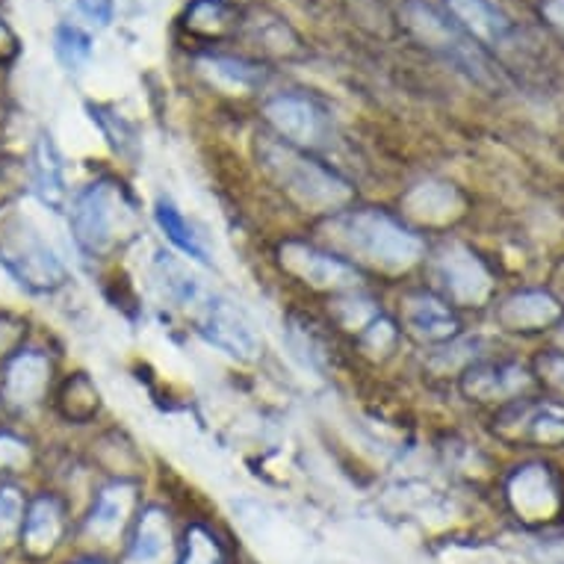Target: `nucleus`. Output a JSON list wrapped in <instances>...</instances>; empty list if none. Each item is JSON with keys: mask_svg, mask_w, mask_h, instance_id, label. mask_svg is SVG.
<instances>
[{"mask_svg": "<svg viewBox=\"0 0 564 564\" xmlns=\"http://www.w3.org/2000/svg\"><path fill=\"white\" fill-rule=\"evenodd\" d=\"M260 158L272 181L307 210H323V214L340 210L355 195L351 186L334 175L332 169L319 166L305 151L293 149L288 142L281 145L278 139H269L260 145Z\"/></svg>", "mask_w": 564, "mask_h": 564, "instance_id": "nucleus-1", "label": "nucleus"}, {"mask_svg": "<svg viewBox=\"0 0 564 564\" xmlns=\"http://www.w3.org/2000/svg\"><path fill=\"white\" fill-rule=\"evenodd\" d=\"M340 242L351 254L372 263L379 269H408L423 254V240L405 225L397 223L393 216L379 210H358L349 214L337 228Z\"/></svg>", "mask_w": 564, "mask_h": 564, "instance_id": "nucleus-2", "label": "nucleus"}, {"mask_svg": "<svg viewBox=\"0 0 564 564\" xmlns=\"http://www.w3.org/2000/svg\"><path fill=\"white\" fill-rule=\"evenodd\" d=\"M0 267L33 293H54L65 281V267L42 231L19 214L0 225Z\"/></svg>", "mask_w": 564, "mask_h": 564, "instance_id": "nucleus-3", "label": "nucleus"}, {"mask_svg": "<svg viewBox=\"0 0 564 564\" xmlns=\"http://www.w3.org/2000/svg\"><path fill=\"white\" fill-rule=\"evenodd\" d=\"M130 223H133V204L124 186L110 177L86 186L72 207V234L77 246L89 254L110 251L121 234L128 231Z\"/></svg>", "mask_w": 564, "mask_h": 564, "instance_id": "nucleus-4", "label": "nucleus"}, {"mask_svg": "<svg viewBox=\"0 0 564 564\" xmlns=\"http://www.w3.org/2000/svg\"><path fill=\"white\" fill-rule=\"evenodd\" d=\"M195 307H198V334L223 355L249 364L263 351L258 328L234 302L223 296H202Z\"/></svg>", "mask_w": 564, "mask_h": 564, "instance_id": "nucleus-5", "label": "nucleus"}, {"mask_svg": "<svg viewBox=\"0 0 564 564\" xmlns=\"http://www.w3.org/2000/svg\"><path fill=\"white\" fill-rule=\"evenodd\" d=\"M402 12H405V24L420 42H426L429 47H435L444 56H449L453 63L464 65L467 72H476V77H485L488 65H485L479 51L473 47V39L458 24L446 19V15H441L432 3H426V0H408Z\"/></svg>", "mask_w": 564, "mask_h": 564, "instance_id": "nucleus-6", "label": "nucleus"}, {"mask_svg": "<svg viewBox=\"0 0 564 564\" xmlns=\"http://www.w3.org/2000/svg\"><path fill=\"white\" fill-rule=\"evenodd\" d=\"M435 278L455 305H481L494 290L488 267L462 242H449L437 251Z\"/></svg>", "mask_w": 564, "mask_h": 564, "instance_id": "nucleus-7", "label": "nucleus"}, {"mask_svg": "<svg viewBox=\"0 0 564 564\" xmlns=\"http://www.w3.org/2000/svg\"><path fill=\"white\" fill-rule=\"evenodd\" d=\"M281 263L290 275H296L299 281H305L316 290H349L358 284V269L351 263L325 254L314 246H305V242H284Z\"/></svg>", "mask_w": 564, "mask_h": 564, "instance_id": "nucleus-8", "label": "nucleus"}, {"mask_svg": "<svg viewBox=\"0 0 564 564\" xmlns=\"http://www.w3.org/2000/svg\"><path fill=\"white\" fill-rule=\"evenodd\" d=\"M267 119L275 133L293 149L319 145L325 133V119L314 101L302 95H278L267 104Z\"/></svg>", "mask_w": 564, "mask_h": 564, "instance_id": "nucleus-9", "label": "nucleus"}, {"mask_svg": "<svg viewBox=\"0 0 564 564\" xmlns=\"http://www.w3.org/2000/svg\"><path fill=\"white\" fill-rule=\"evenodd\" d=\"M402 323L416 340L444 343L458 334V316L449 311L444 299L432 293H411L402 305Z\"/></svg>", "mask_w": 564, "mask_h": 564, "instance_id": "nucleus-10", "label": "nucleus"}, {"mask_svg": "<svg viewBox=\"0 0 564 564\" xmlns=\"http://www.w3.org/2000/svg\"><path fill=\"white\" fill-rule=\"evenodd\" d=\"M564 316V307L558 299H553L544 290H527V293H514L506 299L497 311V323L506 332H541L550 328Z\"/></svg>", "mask_w": 564, "mask_h": 564, "instance_id": "nucleus-11", "label": "nucleus"}, {"mask_svg": "<svg viewBox=\"0 0 564 564\" xmlns=\"http://www.w3.org/2000/svg\"><path fill=\"white\" fill-rule=\"evenodd\" d=\"M532 384L529 372L518 364H476L464 372L462 390L479 402H497V399H514Z\"/></svg>", "mask_w": 564, "mask_h": 564, "instance_id": "nucleus-12", "label": "nucleus"}, {"mask_svg": "<svg viewBox=\"0 0 564 564\" xmlns=\"http://www.w3.org/2000/svg\"><path fill=\"white\" fill-rule=\"evenodd\" d=\"M51 381V361L39 351H21L3 372V399L15 408L36 405Z\"/></svg>", "mask_w": 564, "mask_h": 564, "instance_id": "nucleus-13", "label": "nucleus"}, {"mask_svg": "<svg viewBox=\"0 0 564 564\" xmlns=\"http://www.w3.org/2000/svg\"><path fill=\"white\" fill-rule=\"evenodd\" d=\"M509 497L520 514L529 520L550 518L558 509V490L546 467L541 464H529L520 473H514L509 481Z\"/></svg>", "mask_w": 564, "mask_h": 564, "instance_id": "nucleus-14", "label": "nucleus"}, {"mask_svg": "<svg viewBox=\"0 0 564 564\" xmlns=\"http://www.w3.org/2000/svg\"><path fill=\"white\" fill-rule=\"evenodd\" d=\"M458 28L481 45H502L511 33L509 19L490 0H446Z\"/></svg>", "mask_w": 564, "mask_h": 564, "instance_id": "nucleus-15", "label": "nucleus"}, {"mask_svg": "<svg viewBox=\"0 0 564 564\" xmlns=\"http://www.w3.org/2000/svg\"><path fill=\"white\" fill-rule=\"evenodd\" d=\"M130 509H133V488L130 485H110L98 494L95 509L89 514V535L101 538V541H112L119 535L124 520H128Z\"/></svg>", "mask_w": 564, "mask_h": 564, "instance_id": "nucleus-16", "label": "nucleus"}, {"mask_svg": "<svg viewBox=\"0 0 564 564\" xmlns=\"http://www.w3.org/2000/svg\"><path fill=\"white\" fill-rule=\"evenodd\" d=\"M169 544H172V532H169V520L160 509L142 511L137 527V538L128 553V564H160L166 558Z\"/></svg>", "mask_w": 564, "mask_h": 564, "instance_id": "nucleus-17", "label": "nucleus"}, {"mask_svg": "<svg viewBox=\"0 0 564 564\" xmlns=\"http://www.w3.org/2000/svg\"><path fill=\"white\" fill-rule=\"evenodd\" d=\"M518 432L532 444L544 446H562L564 444V408L555 402L544 405H527L520 408L518 414Z\"/></svg>", "mask_w": 564, "mask_h": 564, "instance_id": "nucleus-18", "label": "nucleus"}, {"mask_svg": "<svg viewBox=\"0 0 564 564\" xmlns=\"http://www.w3.org/2000/svg\"><path fill=\"white\" fill-rule=\"evenodd\" d=\"M33 181H36L39 198L47 207H63L65 202V175H63V158L54 149L51 139H42L33 158Z\"/></svg>", "mask_w": 564, "mask_h": 564, "instance_id": "nucleus-19", "label": "nucleus"}, {"mask_svg": "<svg viewBox=\"0 0 564 564\" xmlns=\"http://www.w3.org/2000/svg\"><path fill=\"white\" fill-rule=\"evenodd\" d=\"M63 532V520H59V506L51 497L33 502V509L24 523V544L30 553L45 555L47 550H54L56 538Z\"/></svg>", "mask_w": 564, "mask_h": 564, "instance_id": "nucleus-20", "label": "nucleus"}, {"mask_svg": "<svg viewBox=\"0 0 564 564\" xmlns=\"http://www.w3.org/2000/svg\"><path fill=\"white\" fill-rule=\"evenodd\" d=\"M154 216H158V225L163 228V234H166L169 240L175 242L177 249L184 251L186 258L198 260V263H210V254H207V246H204L202 234L195 231L193 225L186 223V216L177 210L175 204L158 202V210H154Z\"/></svg>", "mask_w": 564, "mask_h": 564, "instance_id": "nucleus-21", "label": "nucleus"}, {"mask_svg": "<svg viewBox=\"0 0 564 564\" xmlns=\"http://www.w3.org/2000/svg\"><path fill=\"white\" fill-rule=\"evenodd\" d=\"M408 210L426 223H437V219H449L458 214V193L446 184H423L416 186L414 193L408 195Z\"/></svg>", "mask_w": 564, "mask_h": 564, "instance_id": "nucleus-22", "label": "nucleus"}, {"mask_svg": "<svg viewBox=\"0 0 564 564\" xmlns=\"http://www.w3.org/2000/svg\"><path fill=\"white\" fill-rule=\"evenodd\" d=\"M198 68L216 86H223L225 93H246V89L260 84V72L254 65L242 63V59H231V56H204Z\"/></svg>", "mask_w": 564, "mask_h": 564, "instance_id": "nucleus-23", "label": "nucleus"}, {"mask_svg": "<svg viewBox=\"0 0 564 564\" xmlns=\"http://www.w3.org/2000/svg\"><path fill=\"white\" fill-rule=\"evenodd\" d=\"M54 45H56V56H59L68 68H80V65H86L89 54H93V42H89V36H86L84 30H77V28L56 30Z\"/></svg>", "mask_w": 564, "mask_h": 564, "instance_id": "nucleus-24", "label": "nucleus"}, {"mask_svg": "<svg viewBox=\"0 0 564 564\" xmlns=\"http://www.w3.org/2000/svg\"><path fill=\"white\" fill-rule=\"evenodd\" d=\"M24 502L15 488H0V544H12L24 527Z\"/></svg>", "mask_w": 564, "mask_h": 564, "instance_id": "nucleus-25", "label": "nucleus"}, {"mask_svg": "<svg viewBox=\"0 0 564 564\" xmlns=\"http://www.w3.org/2000/svg\"><path fill=\"white\" fill-rule=\"evenodd\" d=\"M181 564H223V553L216 541L204 529H193L189 532V544H186V555Z\"/></svg>", "mask_w": 564, "mask_h": 564, "instance_id": "nucleus-26", "label": "nucleus"}, {"mask_svg": "<svg viewBox=\"0 0 564 564\" xmlns=\"http://www.w3.org/2000/svg\"><path fill=\"white\" fill-rule=\"evenodd\" d=\"M538 372H541V379H544L550 388L564 393V351H544V355L538 358Z\"/></svg>", "mask_w": 564, "mask_h": 564, "instance_id": "nucleus-27", "label": "nucleus"}, {"mask_svg": "<svg viewBox=\"0 0 564 564\" xmlns=\"http://www.w3.org/2000/svg\"><path fill=\"white\" fill-rule=\"evenodd\" d=\"M24 464H28V444H21L12 435H0V470H15Z\"/></svg>", "mask_w": 564, "mask_h": 564, "instance_id": "nucleus-28", "label": "nucleus"}, {"mask_svg": "<svg viewBox=\"0 0 564 564\" xmlns=\"http://www.w3.org/2000/svg\"><path fill=\"white\" fill-rule=\"evenodd\" d=\"M80 10H84L89 19L107 24L112 15V3L110 0H80Z\"/></svg>", "mask_w": 564, "mask_h": 564, "instance_id": "nucleus-29", "label": "nucleus"}, {"mask_svg": "<svg viewBox=\"0 0 564 564\" xmlns=\"http://www.w3.org/2000/svg\"><path fill=\"white\" fill-rule=\"evenodd\" d=\"M541 12H544V19L550 21L555 30H562L564 33V0H544V3H541Z\"/></svg>", "mask_w": 564, "mask_h": 564, "instance_id": "nucleus-30", "label": "nucleus"}, {"mask_svg": "<svg viewBox=\"0 0 564 564\" xmlns=\"http://www.w3.org/2000/svg\"><path fill=\"white\" fill-rule=\"evenodd\" d=\"M7 47H12V36H10V30L0 24V54H3Z\"/></svg>", "mask_w": 564, "mask_h": 564, "instance_id": "nucleus-31", "label": "nucleus"}, {"mask_svg": "<svg viewBox=\"0 0 564 564\" xmlns=\"http://www.w3.org/2000/svg\"><path fill=\"white\" fill-rule=\"evenodd\" d=\"M562 340H564V328H562Z\"/></svg>", "mask_w": 564, "mask_h": 564, "instance_id": "nucleus-32", "label": "nucleus"}]
</instances>
